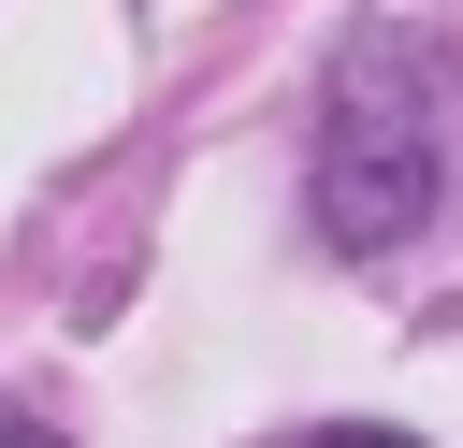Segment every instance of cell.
<instances>
[{"label":"cell","mask_w":463,"mask_h":448,"mask_svg":"<svg viewBox=\"0 0 463 448\" xmlns=\"http://www.w3.org/2000/svg\"><path fill=\"white\" fill-rule=\"evenodd\" d=\"M304 188H318V231H333L347 260H391V246L434 217V188H449V87H434L420 43L362 29V43L333 58V101H318V159H304Z\"/></svg>","instance_id":"1"},{"label":"cell","mask_w":463,"mask_h":448,"mask_svg":"<svg viewBox=\"0 0 463 448\" xmlns=\"http://www.w3.org/2000/svg\"><path fill=\"white\" fill-rule=\"evenodd\" d=\"M0 448H58V434H43V419H14V405H0Z\"/></svg>","instance_id":"2"},{"label":"cell","mask_w":463,"mask_h":448,"mask_svg":"<svg viewBox=\"0 0 463 448\" xmlns=\"http://www.w3.org/2000/svg\"><path fill=\"white\" fill-rule=\"evenodd\" d=\"M304 448H405V434H362V419H347V434H304Z\"/></svg>","instance_id":"3"}]
</instances>
